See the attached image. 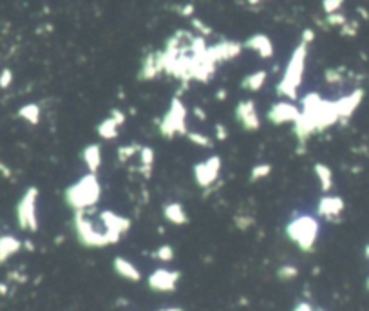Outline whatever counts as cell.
<instances>
[{"label": "cell", "instance_id": "obj_1", "mask_svg": "<svg viewBox=\"0 0 369 311\" xmlns=\"http://www.w3.org/2000/svg\"><path fill=\"white\" fill-rule=\"evenodd\" d=\"M340 121L335 101L322 100L319 92H308L300 98V116L293 123V136L299 145H306L313 134L333 127Z\"/></svg>", "mask_w": 369, "mask_h": 311}, {"label": "cell", "instance_id": "obj_22", "mask_svg": "<svg viewBox=\"0 0 369 311\" xmlns=\"http://www.w3.org/2000/svg\"><path fill=\"white\" fill-rule=\"evenodd\" d=\"M266 78H268V73L266 71H255V73H250L248 76H244L241 80V87L244 91H250V92H257L264 87L266 84Z\"/></svg>", "mask_w": 369, "mask_h": 311}, {"label": "cell", "instance_id": "obj_39", "mask_svg": "<svg viewBox=\"0 0 369 311\" xmlns=\"http://www.w3.org/2000/svg\"><path fill=\"white\" fill-rule=\"evenodd\" d=\"M214 134L217 141H224V139H228V129L224 127L223 123H217L214 127Z\"/></svg>", "mask_w": 369, "mask_h": 311}, {"label": "cell", "instance_id": "obj_47", "mask_svg": "<svg viewBox=\"0 0 369 311\" xmlns=\"http://www.w3.org/2000/svg\"><path fill=\"white\" fill-rule=\"evenodd\" d=\"M158 311H184V309L179 306H167V307H159Z\"/></svg>", "mask_w": 369, "mask_h": 311}, {"label": "cell", "instance_id": "obj_32", "mask_svg": "<svg viewBox=\"0 0 369 311\" xmlns=\"http://www.w3.org/2000/svg\"><path fill=\"white\" fill-rule=\"evenodd\" d=\"M139 149H141V147L136 145V143H132V145L119 147V149H118V159H119V161H129L132 156H136V154L139 152Z\"/></svg>", "mask_w": 369, "mask_h": 311}, {"label": "cell", "instance_id": "obj_14", "mask_svg": "<svg viewBox=\"0 0 369 311\" xmlns=\"http://www.w3.org/2000/svg\"><path fill=\"white\" fill-rule=\"evenodd\" d=\"M161 73H165V67H163V54H161V51H154V53H149L145 58H143L138 78L143 81H150V80H154V78H158Z\"/></svg>", "mask_w": 369, "mask_h": 311}, {"label": "cell", "instance_id": "obj_6", "mask_svg": "<svg viewBox=\"0 0 369 311\" xmlns=\"http://www.w3.org/2000/svg\"><path fill=\"white\" fill-rule=\"evenodd\" d=\"M187 107L179 98H174L170 101V107L167 109L165 114L159 118L158 131L165 139H174L176 136H184L189 132L187 129Z\"/></svg>", "mask_w": 369, "mask_h": 311}, {"label": "cell", "instance_id": "obj_13", "mask_svg": "<svg viewBox=\"0 0 369 311\" xmlns=\"http://www.w3.org/2000/svg\"><path fill=\"white\" fill-rule=\"evenodd\" d=\"M242 51V44L234 42V40H223V42L215 44L214 47H207V56L210 58L214 64H219V61H227V60H234L241 54Z\"/></svg>", "mask_w": 369, "mask_h": 311}, {"label": "cell", "instance_id": "obj_16", "mask_svg": "<svg viewBox=\"0 0 369 311\" xmlns=\"http://www.w3.org/2000/svg\"><path fill=\"white\" fill-rule=\"evenodd\" d=\"M362 100H364V91H362V89H355V91L350 92L347 96H342V98H338V100H335L340 121L350 119L351 116L355 114V111L358 109V105L362 103Z\"/></svg>", "mask_w": 369, "mask_h": 311}, {"label": "cell", "instance_id": "obj_12", "mask_svg": "<svg viewBox=\"0 0 369 311\" xmlns=\"http://www.w3.org/2000/svg\"><path fill=\"white\" fill-rule=\"evenodd\" d=\"M300 116V107L292 103L290 100L277 101L266 112V119L272 125H284V123H295L297 118Z\"/></svg>", "mask_w": 369, "mask_h": 311}, {"label": "cell", "instance_id": "obj_51", "mask_svg": "<svg viewBox=\"0 0 369 311\" xmlns=\"http://www.w3.org/2000/svg\"><path fill=\"white\" fill-rule=\"evenodd\" d=\"M365 289H369V277L365 279Z\"/></svg>", "mask_w": 369, "mask_h": 311}, {"label": "cell", "instance_id": "obj_33", "mask_svg": "<svg viewBox=\"0 0 369 311\" xmlns=\"http://www.w3.org/2000/svg\"><path fill=\"white\" fill-rule=\"evenodd\" d=\"M234 223H235V226H237L239 230H248V228L254 226L255 219L252 217V215H248V214H237L234 217Z\"/></svg>", "mask_w": 369, "mask_h": 311}, {"label": "cell", "instance_id": "obj_34", "mask_svg": "<svg viewBox=\"0 0 369 311\" xmlns=\"http://www.w3.org/2000/svg\"><path fill=\"white\" fill-rule=\"evenodd\" d=\"M342 4L344 0H322V9L326 15H331V13H337L342 8Z\"/></svg>", "mask_w": 369, "mask_h": 311}, {"label": "cell", "instance_id": "obj_10", "mask_svg": "<svg viewBox=\"0 0 369 311\" xmlns=\"http://www.w3.org/2000/svg\"><path fill=\"white\" fill-rule=\"evenodd\" d=\"M98 219H100L101 226H104L105 234L109 235V239H111L112 244L119 242L121 235L127 234V232L131 230V219H127V217L116 214V212L105 210L98 215Z\"/></svg>", "mask_w": 369, "mask_h": 311}, {"label": "cell", "instance_id": "obj_27", "mask_svg": "<svg viewBox=\"0 0 369 311\" xmlns=\"http://www.w3.org/2000/svg\"><path fill=\"white\" fill-rule=\"evenodd\" d=\"M152 257L159 262H172L174 257H176V252L170 244H161L152 252Z\"/></svg>", "mask_w": 369, "mask_h": 311}, {"label": "cell", "instance_id": "obj_38", "mask_svg": "<svg viewBox=\"0 0 369 311\" xmlns=\"http://www.w3.org/2000/svg\"><path fill=\"white\" fill-rule=\"evenodd\" d=\"M192 26H194V29H197L201 33L203 36H208V35H212V29L207 26V24L203 22V20H199V18H192Z\"/></svg>", "mask_w": 369, "mask_h": 311}, {"label": "cell", "instance_id": "obj_5", "mask_svg": "<svg viewBox=\"0 0 369 311\" xmlns=\"http://www.w3.org/2000/svg\"><path fill=\"white\" fill-rule=\"evenodd\" d=\"M91 210H76L73 214V228L78 242L81 246H85V248H105V246H111L112 244L111 239L105 234L101 223L100 228H98L96 221L91 217Z\"/></svg>", "mask_w": 369, "mask_h": 311}, {"label": "cell", "instance_id": "obj_42", "mask_svg": "<svg viewBox=\"0 0 369 311\" xmlns=\"http://www.w3.org/2000/svg\"><path fill=\"white\" fill-rule=\"evenodd\" d=\"M181 16H192L194 15V6L192 4H184V6H177L174 8Z\"/></svg>", "mask_w": 369, "mask_h": 311}, {"label": "cell", "instance_id": "obj_15", "mask_svg": "<svg viewBox=\"0 0 369 311\" xmlns=\"http://www.w3.org/2000/svg\"><path fill=\"white\" fill-rule=\"evenodd\" d=\"M344 208H346V204H344L342 197L324 196L320 197L319 204H317V214L327 221H338V217L342 215Z\"/></svg>", "mask_w": 369, "mask_h": 311}, {"label": "cell", "instance_id": "obj_37", "mask_svg": "<svg viewBox=\"0 0 369 311\" xmlns=\"http://www.w3.org/2000/svg\"><path fill=\"white\" fill-rule=\"evenodd\" d=\"M11 84H13L11 69H2V73H0V89H8Z\"/></svg>", "mask_w": 369, "mask_h": 311}, {"label": "cell", "instance_id": "obj_48", "mask_svg": "<svg viewBox=\"0 0 369 311\" xmlns=\"http://www.w3.org/2000/svg\"><path fill=\"white\" fill-rule=\"evenodd\" d=\"M8 293V284H2L0 282V295H6Z\"/></svg>", "mask_w": 369, "mask_h": 311}, {"label": "cell", "instance_id": "obj_3", "mask_svg": "<svg viewBox=\"0 0 369 311\" xmlns=\"http://www.w3.org/2000/svg\"><path fill=\"white\" fill-rule=\"evenodd\" d=\"M286 237L299 248L300 252H313L320 234L319 221L310 214H293L286 223Z\"/></svg>", "mask_w": 369, "mask_h": 311}, {"label": "cell", "instance_id": "obj_8", "mask_svg": "<svg viewBox=\"0 0 369 311\" xmlns=\"http://www.w3.org/2000/svg\"><path fill=\"white\" fill-rule=\"evenodd\" d=\"M221 165H223V161H221L219 156H210V158H207L204 161L196 163L192 172H194V181H196L197 186H201V189H210L212 184L217 181V177H219Z\"/></svg>", "mask_w": 369, "mask_h": 311}, {"label": "cell", "instance_id": "obj_19", "mask_svg": "<svg viewBox=\"0 0 369 311\" xmlns=\"http://www.w3.org/2000/svg\"><path fill=\"white\" fill-rule=\"evenodd\" d=\"M81 159L89 172L96 174L101 167V147L98 143H91L81 150Z\"/></svg>", "mask_w": 369, "mask_h": 311}, {"label": "cell", "instance_id": "obj_23", "mask_svg": "<svg viewBox=\"0 0 369 311\" xmlns=\"http://www.w3.org/2000/svg\"><path fill=\"white\" fill-rule=\"evenodd\" d=\"M313 172H315L317 179H319L320 183V190H322L324 194L330 192V190L333 189V172H331L330 167L324 165V163H315V165H313Z\"/></svg>", "mask_w": 369, "mask_h": 311}, {"label": "cell", "instance_id": "obj_49", "mask_svg": "<svg viewBox=\"0 0 369 311\" xmlns=\"http://www.w3.org/2000/svg\"><path fill=\"white\" fill-rule=\"evenodd\" d=\"M246 2H248V4H250V6H255V4H259L261 0H246Z\"/></svg>", "mask_w": 369, "mask_h": 311}, {"label": "cell", "instance_id": "obj_41", "mask_svg": "<svg viewBox=\"0 0 369 311\" xmlns=\"http://www.w3.org/2000/svg\"><path fill=\"white\" fill-rule=\"evenodd\" d=\"M313 40H315V31H313V29H304L302 31V36H300V42L306 44V46H310Z\"/></svg>", "mask_w": 369, "mask_h": 311}, {"label": "cell", "instance_id": "obj_25", "mask_svg": "<svg viewBox=\"0 0 369 311\" xmlns=\"http://www.w3.org/2000/svg\"><path fill=\"white\" fill-rule=\"evenodd\" d=\"M139 156V169H141L143 176L145 177H150V174H152V165H154V150L150 149V147H141L138 152Z\"/></svg>", "mask_w": 369, "mask_h": 311}, {"label": "cell", "instance_id": "obj_44", "mask_svg": "<svg viewBox=\"0 0 369 311\" xmlns=\"http://www.w3.org/2000/svg\"><path fill=\"white\" fill-rule=\"evenodd\" d=\"M0 174H2V176H4L6 179H11V177H13V170L9 169L8 165H4L2 161H0Z\"/></svg>", "mask_w": 369, "mask_h": 311}, {"label": "cell", "instance_id": "obj_11", "mask_svg": "<svg viewBox=\"0 0 369 311\" xmlns=\"http://www.w3.org/2000/svg\"><path fill=\"white\" fill-rule=\"evenodd\" d=\"M235 119L248 132H255L261 129V118H259L257 105H255V101L252 98L239 101L235 105Z\"/></svg>", "mask_w": 369, "mask_h": 311}, {"label": "cell", "instance_id": "obj_26", "mask_svg": "<svg viewBox=\"0 0 369 311\" xmlns=\"http://www.w3.org/2000/svg\"><path fill=\"white\" fill-rule=\"evenodd\" d=\"M18 118L27 121L29 125H38L40 123V107L36 103H27L18 109Z\"/></svg>", "mask_w": 369, "mask_h": 311}, {"label": "cell", "instance_id": "obj_46", "mask_svg": "<svg viewBox=\"0 0 369 311\" xmlns=\"http://www.w3.org/2000/svg\"><path fill=\"white\" fill-rule=\"evenodd\" d=\"M227 96H228V91H227V89H219V91L215 92V98H217L219 101L227 100Z\"/></svg>", "mask_w": 369, "mask_h": 311}, {"label": "cell", "instance_id": "obj_17", "mask_svg": "<svg viewBox=\"0 0 369 311\" xmlns=\"http://www.w3.org/2000/svg\"><path fill=\"white\" fill-rule=\"evenodd\" d=\"M112 269L116 272V275H119L121 279H125L129 282L141 281V272L138 269V266L132 261H129V259L121 257V255H116L112 259Z\"/></svg>", "mask_w": 369, "mask_h": 311}, {"label": "cell", "instance_id": "obj_4", "mask_svg": "<svg viewBox=\"0 0 369 311\" xmlns=\"http://www.w3.org/2000/svg\"><path fill=\"white\" fill-rule=\"evenodd\" d=\"M306 58H308V46L300 42L299 46H297V49L293 51L292 58H290L281 81L277 84V94H279V96L288 98V100H297L299 87L300 84H302Z\"/></svg>", "mask_w": 369, "mask_h": 311}, {"label": "cell", "instance_id": "obj_28", "mask_svg": "<svg viewBox=\"0 0 369 311\" xmlns=\"http://www.w3.org/2000/svg\"><path fill=\"white\" fill-rule=\"evenodd\" d=\"M299 277V268L295 264H282L277 268V279L279 281H293Z\"/></svg>", "mask_w": 369, "mask_h": 311}, {"label": "cell", "instance_id": "obj_30", "mask_svg": "<svg viewBox=\"0 0 369 311\" xmlns=\"http://www.w3.org/2000/svg\"><path fill=\"white\" fill-rule=\"evenodd\" d=\"M272 174V165L268 163H261V165H255L254 169L250 170V181L255 183V181H261L264 177H268Z\"/></svg>", "mask_w": 369, "mask_h": 311}, {"label": "cell", "instance_id": "obj_18", "mask_svg": "<svg viewBox=\"0 0 369 311\" xmlns=\"http://www.w3.org/2000/svg\"><path fill=\"white\" fill-rule=\"evenodd\" d=\"M242 47H246V49L255 51V53H257L261 58H270V56H273V44H272V40H270L266 35H262V33H257V35H252L250 38H248L244 44H242Z\"/></svg>", "mask_w": 369, "mask_h": 311}, {"label": "cell", "instance_id": "obj_52", "mask_svg": "<svg viewBox=\"0 0 369 311\" xmlns=\"http://www.w3.org/2000/svg\"><path fill=\"white\" fill-rule=\"evenodd\" d=\"M315 311H326V309H324V307H320V306H317V307H315Z\"/></svg>", "mask_w": 369, "mask_h": 311}, {"label": "cell", "instance_id": "obj_29", "mask_svg": "<svg viewBox=\"0 0 369 311\" xmlns=\"http://www.w3.org/2000/svg\"><path fill=\"white\" fill-rule=\"evenodd\" d=\"M187 138H189L190 143H194V145H197V147H203V149H210V147L214 145V141H212L207 134H203V132L189 131L187 132Z\"/></svg>", "mask_w": 369, "mask_h": 311}, {"label": "cell", "instance_id": "obj_7", "mask_svg": "<svg viewBox=\"0 0 369 311\" xmlns=\"http://www.w3.org/2000/svg\"><path fill=\"white\" fill-rule=\"evenodd\" d=\"M38 189L27 186L26 192L16 203V223L22 230L36 232L38 230V214H36V203H38Z\"/></svg>", "mask_w": 369, "mask_h": 311}, {"label": "cell", "instance_id": "obj_40", "mask_svg": "<svg viewBox=\"0 0 369 311\" xmlns=\"http://www.w3.org/2000/svg\"><path fill=\"white\" fill-rule=\"evenodd\" d=\"M111 118L114 119L116 123H118V127H121L123 123L127 121V116H125V112H121L119 109H112V111H111Z\"/></svg>", "mask_w": 369, "mask_h": 311}, {"label": "cell", "instance_id": "obj_45", "mask_svg": "<svg viewBox=\"0 0 369 311\" xmlns=\"http://www.w3.org/2000/svg\"><path fill=\"white\" fill-rule=\"evenodd\" d=\"M194 116H196L199 121H207V112H204L201 107H194Z\"/></svg>", "mask_w": 369, "mask_h": 311}, {"label": "cell", "instance_id": "obj_36", "mask_svg": "<svg viewBox=\"0 0 369 311\" xmlns=\"http://www.w3.org/2000/svg\"><path fill=\"white\" fill-rule=\"evenodd\" d=\"M340 33L344 36H355L358 33V22L357 20H347L342 27H340Z\"/></svg>", "mask_w": 369, "mask_h": 311}, {"label": "cell", "instance_id": "obj_2", "mask_svg": "<svg viewBox=\"0 0 369 311\" xmlns=\"http://www.w3.org/2000/svg\"><path fill=\"white\" fill-rule=\"evenodd\" d=\"M101 196V184L98 179L96 174H85L81 176L76 183H73L71 186H67L64 199L66 204L73 212L76 210H91L98 204Z\"/></svg>", "mask_w": 369, "mask_h": 311}, {"label": "cell", "instance_id": "obj_24", "mask_svg": "<svg viewBox=\"0 0 369 311\" xmlns=\"http://www.w3.org/2000/svg\"><path fill=\"white\" fill-rule=\"evenodd\" d=\"M96 132H98V136H100L101 139H107V141H111V139L118 138L119 127H118V123H116L114 119H112L111 116H109V118H105L104 121H101L100 125H98Z\"/></svg>", "mask_w": 369, "mask_h": 311}, {"label": "cell", "instance_id": "obj_50", "mask_svg": "<svg viewBox=\"0 0 369 311\" xmlns=\"http://www.w3.org/2000/svg\"><path fill=\"white\" fill-rule=\"evenodd\" d=\"M364 254H365V257H367V259H369V244H367V246H365V252H364Z\"/></svg>", "mask_w": 369, "mask_h": 311}, {"label": "cell", "instance_id": "obj_20", "mask_svg": "<svg viewBox=\"0 0 369 311\" xmlns=\"http://www.w3.org/2000/svg\"><path fill=\"white\" fill-rule=\"evenodd\" d=\"M163 217L170 224H176V226H183V224L189 223V214H187V210L181 203H167L163 206Z\"/></svg>", "mask_w": 369, "mask_h": 311}, {"label": "cell", "instance_id": "obj_35", "mask_svg": "<svg viewBox=\"0 0 369 311\" xmlns=\"http://www.w3.org/2000/svg\"><path fill=\"white\" fill-rule=\"evenodd\" d=\"M326 22L330 24V26H333V27H342L344 24L347 22V18L342 15V13H331V15H327L326 16Z\"/></svg>", "mask_w": 369, "mask_h": 311}, {"label": "cell", "instance_id": "obj_9", "mask_svg": "<svg viewBox=\"0 0 369 311\" xmlns=\"http://www.w3.org/2000/svg\"><path fill=\"white\" fill-rule=\"evenodd\" d=\"M181 281V272L169 268L154 269L147 279V284L156 293H172L177 289V284Z\"/></svg>", "mask_w": 369, "mask_h": 311}, {"label": "cell", "instance_id": "obj_21", "mask_svg": "<svg viewBox=\"0 0 369 311\" xmlns=\"http://www.w3.org/2000/svg\"><path fill=\"white\" fill-rule=\"evenodd\" d=\"M22 248V241L15 235H0V264H4L8 259H11L15 254H18Z\"/></svg>", "mask_w": 369, "mask_h": 311}, {"label": "cell", "instance_id": "obj_31", "mask_svg": "<svg viewBox=\"0 0 369 311\" xmlns=\"http://www.w3.org/2000/svg\"><path fill=\"white\" fill-rule=\"evenodd\" d=\"M324 80L331 85H338L344 81V69L342 67H333V69H326L324 73Z\"/></svg>", "mask_w": 369, "mask_h": 311}, {"label": "cell", "instance_id": "obj_43", "mask_svg": "<svg viewBox=\"0 0 369 311\" xmlns=\"http://www.w3.org/2000/svg\"><path fill=\"white\" fill-rule=\"evenodd\" d=\"M292 311H315V307L308 302V300H299V302L293 306Z\"/></svg>", "mask_w": 369, "mask_h": 311}]
</instances>
